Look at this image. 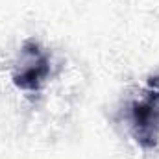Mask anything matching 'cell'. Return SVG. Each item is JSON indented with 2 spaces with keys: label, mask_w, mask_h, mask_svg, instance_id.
<instances>
[{
  "label": "cell",
  "mask_w": 159,
  "mask_h": 159,
  "mask_svg": "<svg viewBox=\"0 0 159 159\" xmlns=\"http://www.w3.org/2000/svg\"><path fill=\"white\" fill-rule=\"evenodd\" d=\"M129 131L135 143L150 152L159 144V76H152L141 94L129 104Z\"/></svg>",
  "instance_id": "1"
},
{
  "label": "cell",
  "mask_w": 159,
  "mask_h": 159,
  "mask_svg": "<svg viewBox=\"0 0 159 159\" xmlns=\"http://www.w3.org/2000/svg\"><path fill=\"white\" fill-rule=\"evenodd\" d=\"M50 76V57L34 39H28L22 44L20 59L13 72V83L20 91L37 93L43 89Z\"/></svg>",
  "instance_id": "2"
}]
</instances>
